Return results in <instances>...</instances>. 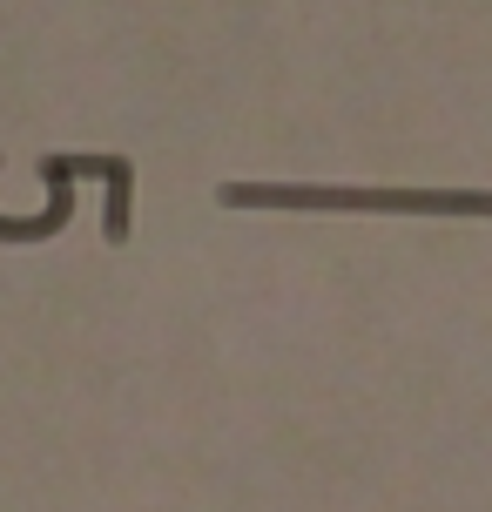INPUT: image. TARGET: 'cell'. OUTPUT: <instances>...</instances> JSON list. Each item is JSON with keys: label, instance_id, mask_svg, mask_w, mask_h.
<instances>
[{"label": "cell", "instance_id": "1", "mask_svg": "<svg viewBox=\"0 0 492 512\" xmlns=\"http://www.w3.org/2000/svg\"><path fill=\"white\" fill-rule=\"evenodd\" d=\"M41 182L54 189L48 209H34V216H0V243H48L68 216H75V189H68V169H61V155H41Z\"/></svg>", "mask_w": 492, "mask_h": 512}]
</instances>
